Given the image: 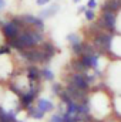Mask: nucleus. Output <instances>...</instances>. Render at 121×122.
<instances>
[{"instance_id":"obj_1","label":"nucleus","mask_w":121,"mask_h":122,"mask_svg":"<svg viewBox=\"0 0 121 122\" xmlns=\"http://www.w3.org/2000/svg\"><path fill=\"white\" fill-rule=\"evenodd\" d=\"M111 43H113V34H111L110 31H108V33L100 31V33L94 34L93 44H94V47H95L100 53H110V50H111Z\"/></svg>"},{"instance_id":"obj_2","label":"nucleus","mask_w":121,"mask_h":122,"mask_svg":"<svg viewBox=\"0 0 121 122\" xmlns=\"http://www.w3.org/2000/svg\"><path fill=\"white\" fill-rule=\"evenodd\" d=\"M116 13L114 11H103L101 17L97 20V23L101 26L103 30H107L110 33L116 31Z\"/></svg>"},{"instance_id":"obj_3","label":"nucleus","mask_w":121,"mask_h":122,"mask_svg":"<svg viewBox=\"0 0 121 122\" xmlns=\"http://www.w3.org/2000/svg\"><path fill=\"white\" fill-rule=\"evenodd\" d=\"M1 31H3V36L6 37V40H13V38H16V37H19L22 29H20L13 20H10V21L4 23V24L1 26Z\"/></svg>"},{"instance_id":"obj_4","label":"nucleus","mask_w":121,"mask_h":122,"mask_svg":"<svg viewBox=\"0 0 121 122\" xmlns=\"http://www.w3.org/2000/svg\"><path fill=\"white\" fill-rule=\"evenodd\" d=\"M70 82L74 84L77 88H80V90H83V91H87L88 87H90V84H88L87 80H86L84 72H76V74H73V75L70 77Z\"/></svg>"},{"instance_id":"obj_5","label":"nucleus","mask_w":121,"mask_h":122,"mask_svg":"<svg viewBox=\"0 0 121 122\" xmlns=\"http://www.w3.org/2000/svg\"><path fill=\"white\" fill-rule=\"evenodd\" d=\"M22 19L24 20V23H26L27 26H31L33 29L40 30V31L44 30V23H43V19L36 17V16H31V14H23V16H22Z\"/></svg>"},{"instance_id":"obj_6","label":"nucleus","mask_w":121,"mask_h":122,"mask_svg":"<svg viewBox=\"0 0 121 122\" xmlns=\"http://www.w3.org/2000/svg\"><path fill=\"white\" fill-rule=\"evenodd\" d=\"M66 91L70 94V97L74 99V101H84L87 97H86V92L87 91H83V90H80V88H77L74 84H71V82H68V85H67V88H66Z\"/></svg>"},{"instance_id":"obj_7","label":"nucleus","mask_w":121,"mask_h":122,"mask_svg":"<svg viewBox=\"0 0 121 122\" xmlns=\"http://www.w3.org/2000/svg\"><path fill=\"white\" fill-rule=\"evenodd\" d=\"M37 92H38V88L31 87L30 91L27 92V94H23V95L20 97V99H22V108H27V109L30 108V107H31V102L34 101V98H36Z\"/></svg>"},{"instance_id":"obj_8","label":"nucleus","mask_w":121,"mask_h":122,"mask_svg":"<svg viewBox=\"0 0 121 122\" xmlns=\"http://www.w3.org/2000/svg\"><path fill=\"white\" fill-rule=\"evenodd\" d=\"M40 48L44 51V56H46V62H49V61L53 58V56L56 54V47H54L51 43H49V41H43Z\"/></svg>"},{"instance_id":"obj_9","label":"nucleus","mask_w":121,"mask_h":122,"mask_svg":"<svg viewBox=\"0 0 121 122\" xmlns=\"http://www.w3.org/2000/svg\"><path fill=\"white\" fill-rule=\"evenodd\" d=\"M120 9H121V0H107L101 7L103 11H114V13H117Z\"/></svg>"},{"instance_id":"obj_10","label":"nucleus","mask_w":121,"mask_h":122,"mask_svg":"<svg viewBox=\"0 0 121 122\" xmlns=\"http://www.w3.org/2000/svg\"><path fill=\"white\" fill-rule=\"evenodd\" d=\"M59 9H60V6H59V4H53V6H50V7H47V9L41 10V11L38 13V17H40V19H49V17L54 16V14L59 11Z\"/></svg>"},{"instance_id":"obj_11","label":"nucleus","mask_w":121,"mask_h":122,"mask_svg":"<svg viewBox=\"0 0 121 122\" xmlns=\"http://www.w3.org/2000/svg\"><path fill=\"white\" fill-rule=\"evenodd\" d=\"M27 77H29L30 82H34V81H38V78L41 77V72H40V70H38L37 67L30 65V67L27 68Z\"/></svg>"},{"instance_id":"obj_12","label":"nucleus","mask_w":121,"mask_h":122,"mask_svg":"<svg viewBox=\"0 0 121 122\" xmlns=\"http://www.w3.org/2000/svg\"><path fill=\"white\" fill-rule=\"evenodd\" d=\"M37 108H40L43 112H50V111H53L54 109V105H53V102H50L49 99H38V102H37Z\"/></svg>"},{"instance_id":"obj_13","label":"nucleus","mask_w":121,"mask_h":122,"mask_svg":"<svg viewBox=\"0 0 121 122\" xmlns=\"http://www.w3.org/2000/svg\"><path fill=\"white\" fill-rule=\"evenodd\" d=\"M71 67H73V70H74V71H77V72H87V70H88V68L81 62L80 58L71 61Z\"/></svg>"},{"instance_id":"obj_14","label":"nucleus","mask_w":121,"mask_h":122,"mask_svg":"<svg viewBox=\"0 0 121 122\" xmlns=\"http://www.w3.org/2000/svg\"><path fill=\"white\" fill-rule=\"evenodd\" d=\"M29 115L34 119H41L44 117V112L40 109V108H34V107H30L29 108Z\"/></svg>"},{"instance_id":"obj_15","label":"nucleus","mask_w":121,"mask_h":122,"mask_svg":"<svg viewBox=\"0 0 121 122\" xmlns=\"http://www.w3.org/2000/svg\"><path fill=\"white\" fill-rule=\"evenodd\" d=\"M71 50L76 56H81L84 53V43H78V44H74L71 46Z\"/></svg>"},{"instance_id":"obj_16","label":"nucleus","mask_w":121,"mask_h":122,"mask_svg":"<svg viewBox=\"0 0 121 122\" xmlns=\"http://www.w3.org/2000/svg\"><path fill=\"white\" fill-rule=\"evenodd\" d=\"M67 40H68V43H70L71 46L81 43V38H80V36H78V34H74V33L68 34V36H67Z\"/></svg>"},{"instance_id":"obj_17","label":"nucleus","mask_w":121,"mask_h":122,"mask_svg":"<svg viewBox=\"0 0 121 122\" xmlns=\"http://www.w3.org/2000/svg\"><path fill=\"white\" fill-rule=\"evenodd\" d=\"M40 72H41V77H43L44 80H47V81H53V80H54V74H53L49 68H43Z\"/></svg>"},{"instance_id":"obj_18","label":"nucleus","mask_w":121,"mask_h":122,"mask_svg":"<svg viewBox=\"0 0 121 122\" xmlns=\"http://www.w3.org/2000/svg\"><path fill=\"white\" fill-rule=\"evenodd\" d=\"M84 17H86L87 21H93V20L95 19V13H94V10H93V9H87L86 13H84Z\"/></svg>"},{"instance_id":"obj_19","label":"nucleus","mask_w":121,"mask_h":122,"mask_svg":"<svg viewBox=\"0 0 121 122\" xmlns=\"http://www.w3.org/2000/svg\"><path fill=\"white\" fill-rule=\"evenodd\" d=\"M98 58H100V56L97 53L91 56V68L93 70H98Z\"/></svg>"},{"instance_id":"obj_20","label":"nucleus","mask_w":121,"mask_h":122,"mask_svg":"<svg viewBox=\"0 0 121 122\" xmlns=\"http://www.w3.org/2000/svg\"><path fill=\"white\" fill-rule=\"evenodd\" d=\"M0 122H10L7 119V115H6V111L0 107Z\"/></svg>"},{"instance_id":"obj_21","label":"nucleus","mask_w":121,"mask_h":122,"mask_svg":"<svg viewBox=\"0 0 121 122\" xmlns=\"http://www.w3.org/2000/svg\"><path fill=\"white\" fill-rule=\"evenodd\" d=\"M10 48H11V47H10L9 44L1 46V47H0V56H1V54H9V53H10Z\"/></svg>"},{"instance_id":"obj_22","label":"nucleus","mask_w":121,"mask_h":122,"mask_svg":"<svg viewBox=\"0 0 121 122\" xmlns=\"http://www.w3.org/2000/svg\"><path fill=\"white\" fill-rule=\"evenodd\" d=\"M50 122H64L63 121V115H60V114H54V115L51 117V121Z\"/></svg>"},{"instance_id":"obj_23","label":"nucleus","mask_w":121,"mask_h":122,"mask_svg":"<svg viewBox=\"0 0 121 122\" xmlns=\"http://www.w3.org/2000/svg\"><path fill=\"white\" fill-rule=\"evenodd\" d=\"M61 91H63V90H61V85L60 84H57V82H54V84H53V92L57 94V95H60Z\"/></svg>"},{"instance_id":"obj_24","label":"nucleus","mask_w":121,"mask_h":122,"mask_svg":"<svg viewBox=\"0 0 121 122\" xmlns=\"http://www.w3.org/2000/svg\"><path fill=\"white\" fill-rule=\"evenodd\" d=\"M87 7L94 10V9L97 7V0H88V1H87Z\"/></svg>"},{"instance_id":"obj_25","label":"nucleus","mask_w":121,"mask_h":122,"mask_svg":"<svg viewBox=\"0 0 121 122\" xmlns=\"http://www.w3.org/2000/svg\"><path fill=\"white\" fill-rule=\"evenodd\" d=\"M84 75H86V80H87L88 84H93V82L95 81V77H94V75H88V74H86V72H84Z\"/></svg>"},{"instance_id":"obj_26","label":"nucleus","mask_w":121,"mask_h":122,"mask_svg":"<svg viewBox=\"0 0 121 122\" xmlns=\"http://www.w3.org/2000/svg\"><path fill=\"white\" fill-rule=\"evenodd\" d=\"M10 90H11V91L14 92V94H16V95H19V97H22V95H23V92L20 91V90H17V88H16V87H14V85H13V84H11V85H10Z\"/></svg>"},{"instance_id":"obj_27","label":"nucleus","mask_w":121,"mask_h":122,"mask_svg":"<svg viewBox=\"0 0 121 122\" xmlns=\"http://www.w3.org/2000/svg\"><path fill=\"white\" fill-rule=\"evenodd\" d=\"M51 0H36V4H38V6H46V4H49Z\"/></svg>"},{"instance_id":"obj_28","label":"nucleus","mask_w":121,"mask_h":122,"mask_svg":"<svg viewBox=\"0 0 121 122\" xmlns=\"http://www.w3.org/2000/svg\"><path fill=\"white\" fill-rule=\"evenodd\" d=\"M87 9H88L87 6H81V7H78V13H86Z\"/></svg>"},{"instance_id":"obj_29","label":"nucleus","mask_w":121,"mask_h":122,"mask_svg":"<svg viewBox=\"0 0 121 122\" xmlns=\"http://www.w3.org/2000/svg\"><path fill=\"white\" fill-rule=\"evenodd\" d=\"M4 6H6V1H4V0H0V10H1Z\"/></svg>"},{"instance_id":"obj_30","label":"nucleus","mask_w":121,"mask_h":122,"mask_svg":"<svg viewBox=\"0 0 121 122\" xmlns=\"http://www.w3.org/2000/svg\"><path fill=\"white\" fill-rule=\"evenodd\" d=\"M73 1H74V3H78V1H80V0H73Z\"/></svg>"},{"instance_id":"obj_31","label":"nucleus","mask_w":121,"mask_h":122,"mask_svg":"<svg viewBox=\"0 0 121 122\" xmlns=\"http://www.w3.org/2000/svg\"><path fill=\"white\" fill-rule=\"evenodd\" d=\"M17 122H22V121H17Z\"/></svg>"}]
</instances>
